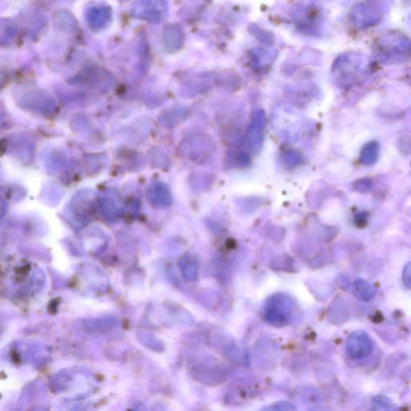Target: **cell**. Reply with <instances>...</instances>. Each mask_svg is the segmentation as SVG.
<instances>
[{"instance_id":"cell-1","label":"cell","mask_w":411,"mask_h":411,"mask_svg":"<svg viewBox=\"0 0 411 411\" xmlns=\"http://www.w3.org/2000/svg\"><path fill=\"white\" fill-rule=\"evenodd\" d=\"M168 4L165 0H138L133 10L135 18L159 23L168 15Z\"/></svg>"},{"instance_id":"cell-2","label":"cell","mask_w":411,"mask_h":411,"mask_svg":"<svg viewBox=\"0 0 411 411\" xmlns=\"http://www.w3.org/2000/svg\"><path fill=\"white\" fill-rule=\"evenodd\" d=\"M266 123L267 118L264 111H255L248 125L245 137L246 147L250 152L258 153L262 147Z\"/></svg>"},{"instance_id":"cell-3","label":"cell","mask_w":411,"mask_h":411,"mask_svg":"<svg viewBox=\"0 0 411 411\" xmlns=\"http://www.w3.org/2000/svg\"><path fill=\"white\" fill-rule=\"evenodd\" d=\"M188 147L189 157L198 163H203L215 149L212 138L203 133H198L192 137L188 143Z\"/></svg>"},{"instance_id":"cell-4","label":"cell","mask_w":411,"mask_h":411,"mask_svg":"<svg viewBox=\"0 0 411 411\" xmlns=\"http://www.w3.org/2000/svg\"><path fill=\"white\" fill-rule=\"evenodd\" d=\"M349 354L352 358H361L368 357L372 351V344L365 333H353L347 343Z\"/></svg>"},{"instance_id":"cell-5","label":"cell","mask_w":411,"mask_h":411,"mask_svg":"<svg viewBox=\"0 0 411 411\" xmlns=\"http://www.w3.org/2000/svg\"><path fill=\"white\" fill-rule=\"evenodd\" d=\"M163 39L166 48L170 52L177 51L184 43V34L177 25L166 26L163 30Z\"/></svg>"},{"instance_id":"cell-6","label":"cell","mask_w":411,"mask_h":411,"mask_svg":"<svg viewBox=\"0 0 411 411\" xmlns=\"http://www.w3.org/2000/svg\"><path fill=\"white\" fill-rule=\"evenodd\" d=\"M87 15L90 27L98 30L108 23L110 13L107 8H91Z\"/></svg>"},{"instance_id":"cell-7","label":"cell","mask_w":411,"mask_h":411,"mask_svg":"<svg viewBox=\"0 0 411 411\" xmlns=\"http://www.w3.org/2000/svg\"><path fill=\"white\" fill-rule=\"evenodd\" d=\"M251 163L248 154L243 151H231L227 153L226 165L231 168H245Z\"/></svg>"},{"instance_id":"cell-8","label":"cell","mask_w":411,"mask_h":411,"mask_svg":"<svg viewBox=\"0 0 411 411\" xmlns=\"http://www.w3.org/2000/svg\"><path fill=\"white\" fill-rule=\"evenodd\" d=\"M250 32L252 34L257 37L259 41L265 43H272L274 41V36L270 32L264 31L260 29L259 27L252 25L250 27Z\"/></svg>"},{"instance_id":"cell-9","label":"cell","mask_w":411,"mask_h":411,"mask_svg":"<svg viewBox=\"0 0 411 411\" xmlns=\"http://www.w3.org/2000/svg\"><path fill=\"white\" fill-rule=\"evenodd\" d=\"M285 162L290 165H297L301 162L302 157L295 151L288 152L285 157Z\"/></svg>"},{"instance_id":"cell-10","label":"cell","mask_w":411,"mask_h":411,"mask_svg":"<svg viewBox=\"0 0 411 411\" xmlns=\"http://www.w3.org/2000/svg\"><path fill=\"white\" fill-rule=\"evenodd\" d=\"M404 282L405 285L411 288V264L404 271Z\"/></svg>"}]
</instances>
